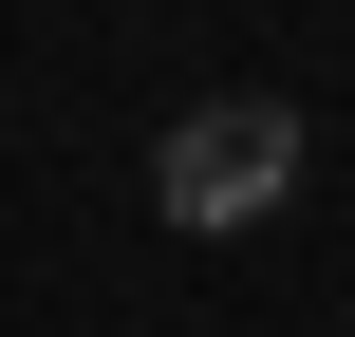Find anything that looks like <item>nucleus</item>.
I'll return each mask as SVG.
<instances>
[{
	"mask_svg": "<svg viewBox=\"0 0 355 337\" xmlns=\"http://www.w3.org/2000/svg\"><path fill=\"white\" fill-rule=\"evenodd\" d=\"M281 188H300V113H281V94H206V113H168V150H150V206H168L187 244L262 225Z\"/></svg>",
	"mask_w": 355,
	"mask_h": 337,
	"instance_id": "f257e3e1",
	"label": "nucleus"
}]
</instances>
